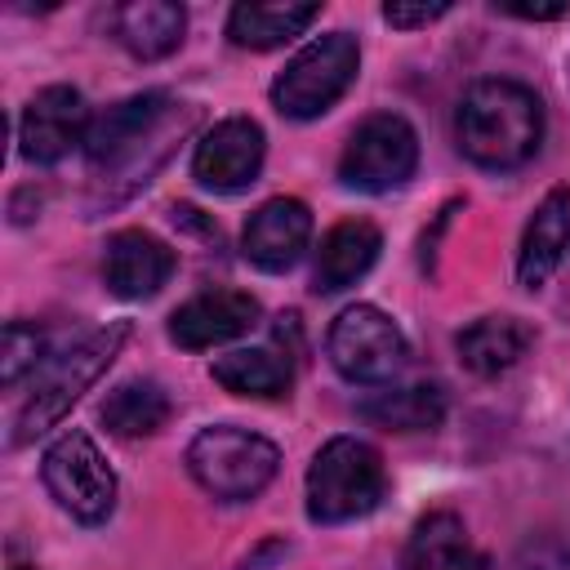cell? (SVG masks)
I'll use <instances>...</instances> for the list:
<instances>
[{
    "label": "cell",
    "instance_id": "1",
    "mask_svg": "<svg viewBox=\"0 0 570 570\" xmlns=\"http://www.w3.org/2000/svg\"><path fill=\"white\" fill-rule=\"evenodd\" d=\"M454 138L481 169H521L543 142V102L521 80L485 76L459 98Z\"/></svg>",
    "mask_w": 570,
    "mask_h": 570
},
{
    "label": "cell",
    "instance_id": "2",
    "mask_svg": "<svg viewBox=\"0 0 570 570\" xmlns=\"http://www.w3.org/2000/svg\"><path fill=\"white\" fill-rule=\"evenodd\" d=\"M178 107L183 102H174L169 94L147 89V94L120 98L107 111H98L85 134V156L102 174V183L111 178H125L134 187L147 183V174L169 156L165 138L191 125V111H178Z\"/></svg>",
    "mask_w": 570,
    "mask_h": 570
},
{
    "label": "cell",
    "instance_id": "3",
    "mask_svg": "<svg viewBox=\"0 0 570 570\" xmlns=\"http://www.w3.org/2000/svg\"><path fill=\"white\" fill-rule=\"evenodd\" d=\"M125 338H129V325L116 321L107 330H89L76 343L49 352L45 365L31 374V392H27V401H22L18 419H13L9 445H27L31 436L49 432L80 401V392H89L102 379V370L116 361V352H120Z\"/></svg>",
    "mask_w": 570,
    "mask_h": 570
},
{
    "label": "cell",
    "instance_id": "4",
    "mask_svg": "<svg viewBox=\"0 0 570 570\" xmlns=\"http://www.w3.org/2000/svg\"><path fill=\"white\" fill-rule=\"evenodd\" d=\"M387 494L383 454L361 436H330L307 468V517L316 525H343L370 517Z\"/></svg>",
    "mask_w": 570,
    "mask_h": 570
},
{
    "label": "cell",
    "instance_id": "5",
    "mask_svg": "<svg viewBox=\"0 0 570 570\" xmlns=\"http://www.w3.org/2000/svg\"><path fill=\"white\" fill-rule=\"evenodd\" d=\"M281 468V450L236 423H218V428H200L187 445V472L191 481L218 499V503H245L254 494H263L272 485Z\"/></svg>",
    "mask_w": 570,
    "mask_h": 570
},
{
    "label": "cell",
    "instance_id": "6",
    "mask_svg": "<svg viewBox=\"0 0 570 570\" xmlns=\"http://www.w3.org/2000/svg\"><path fill=\"white\" fill-rule=\"evenodd\" d=\"M361 71V45L352 31H325L307 40L285 71L272 80V102L289 120H316L325 116L356 80Z\"/></svg>",
    "mask_w": 570,
    "mask_h": 570
},
{
    "label": "cell",
    "instance_id": "7",
    "mask_svg": "<svg viewBox=\"0 0 570 570\" xmlns=\"http://www.w3.org/2000/svg\"><path fill=\"white\" fill-rule=\"evenodd\" d=\"M325 352H330V365L347 383H365V387L392 383L405 370V361H410V343H405L401 325L383 307H374V303L343 307L330 321Z\"/></svg>",
    "mask_w": 570,
    "mask_h": 570
},
{
    "label": "cell",
    "instance_id": "8",
    "mask_svg": "<svg viewBox=\"0 0 570 570\" xmlns=\"http://www.w3.org/2000/svg\"><path fill=\"white\" fill-rule=\"evenodd\" d=\"M414 169H419V134L396 111L365 116L338 156V183L352 191H365V196L405 187L414 178Z\"/></svg>",
    "mask_w": 570,
    "mask_h": 570
},
{
    "label": "cell",
    "instance_id": "9",
    "mask_svg": "<svg viewBox=\"0 0 570 570\" xmlns=\"http://www.w3.org/2000/svg\"><path fill=\"white\" fill-rule=\"evenodd\" d=\"M40 476L62 512H71L80 525H102L116 512V472L102 459L98 441L80 428L62 432L40 463Z\"/></svg>",
    "mask_w": 570,
    "mask_h": 570
},
{
    "label": "cell",
    "instance_id": "10",
    "mask_svg": "<svg viewBox=\"0 0 570 570\" xmlns=\"http://www.w3.org/2000/svg\"><path fill=\"white\" fill-rule=\"evenodd\" d=\"M89 107L80 98V89L71 85H49L40 89L22 116H18V151L31 165H58L71 147H85L89 134Z\"/></svg>",
    "mask_w": 570,
    "mask_h": 570
},
{
    "label": "cell",
    "instance_id": "11",
    "mask_svg": "<svg viewBox=\"0 0 570 570\" xmlns=\"http://www.w3.org/2000/svg\"><path fill=\"white\" fill-rule=\"evenodd\" d=\"M263 156H267L263 125L249 116H227L196 142L191 174L200 187L232 196V191H245L263 174Z\"/></svg>",
    "mask_w": 570,
    "mask_h": 570
},
{
    "label": "cell",
    "instance_id": "12",
    "mask_svg": "<svg viewBox=\"0 0 570 570\" xmlns=\"http://www.w3.org/2000/svg\"><path fill=\"white\" fill-rule=\"evenodd\" d=\"M312 240V209L298 196H272L263 200L240 232V254L258 272H289Z\"/></svg>",
    "mask_w": 570,
    "mask_h": 570
},
{
    "label": "cell",
    "instance_id": "13",
    "mask_svg": "<svg viewBox=\"0 0 570 570\" xmlns=\"http://www.w3.org/2000/svg\"><path fill=\"white\" fill-rule=\"evenodd\" d=\"M263 307L254 294L245 289H205L196 298H187L183 307H174L169 316V338L187 352H205L218 343H232L240 334H249L258 325Z\"/></svg>",
    "mask_w": 570,
    "mask_h": 570
},
{
    "label": "cell",
    "instance_id": "14",
    "mask_svg": "<svg viewBox=\"0 0 570 570\" xmlns=\"http://www.w3.org/2000/svg\"><path fill=\"white\" fill-rule=\"evenodd\" d=\"M174 267H178L174 249L160 236L142 232V227L116 232L107 240V254H102V281H107V289L116 298H129V303L160 294V285H169Z\"/></svg>",
    "mask_w": 570,
    "mask_h": 570
},
{
    "label": "cell",
    "instance_id": "15",
    "mask_svg": "<svg viewBox=\"0 0 570 570\" xmlns=\"http://www.w3.org/2000/svg\"><path fill=\"white\" fill-rule=\"evenodd\" d=\"M401 570H499V566L490 561L485 548H476V539L454 512H428L414 521L405 539Z\"/></svg>",
    "mask_w": 570,
    "mask_h": 570
},
{
    "label": "cell",
    "instance_id": "16",
    "mask_svg": "<svg viewBox=\"0 0 570 570\" xmlns=\"http://www.w3.org/2000/svg\"><path fill=\"white\" fill-rule=\"evenodd\" d=\"M566 249H570V187H552L525 223L521 254H517V281L525 289H543L552 272L561 267Z\"/></svg>",
    "mask_w": 570,
    "mask_h": 570
},
{
    "label": "cell",
    "instance_id": "17",
    "mask_svg": "<svg viewBox=\"0 0 570 570\" xmlns=\"http://www.w3.org/2000/svg\"><path fill=\"white\" fill-rule=\"evenodd\" d=\"M383 249V236L370 218H343L325 232L321 249H316V272H312V285L316 294H338L347 285H356L374 258Z\"/></svg>",
    "mask_w": 570,
    "mask_h": 570
},
{
    "label": "cell",
    "instance_id": "18",
    "mask_svg": "<svg viewBox=\"0 0 570 570\" xmlns=\"http://www.w3.org/2000/svg\"><path fill=\"white\" fill-rule=\"evenodd\" d=\"M534 343V330L521 316H481L454 334V352L468 374L476 379H499L508 374Z\"/></svg>",
    "mask_w": 570,
    "mask_h": 570
},
{
    "label": "cell",
    "instance_id": "19",
    "mask_svg": "<svg viewBox=\"0 0 570 570\" xmlns=\"http://www.w3.org/2000/svg\"><path fill=\"white\" fill-rule=\"evenodd\" d=\"M111 31H116L125 53H134L142 62H156V58H169L183 45L187 9L174 4V0H129L111 13Z\"/></svg>",
    "mask_w": 570,
    "mask_h": 570
},
{
    "label": "cell",
    "instance_id": "20",
    "mask_svg": "<svg viewBox=\"0 0 570 570\" xmlns=\"http://www.w3.org/2000/svg\"><path fill=\"white\" fill-rule=\"evenodd\" d=\"M361 419L387 432H428L445 419V392L436 383H383L361 401Z\"/></svg>",
    "mask_w": 570,
    "mask_h": 570
},
{
    "label": "cell",
    "instance_id": "21",
    "mask_svg": "<svg viewBox=\"0 0 570 570\" xmlns=\"http://www.w3.org/2000/svg\"><path fill=\"white\" fill-rule=\"evenodd\" d=\"M214 383L227 387L232 396H254V401H272L285 396L294 383V365L289 356H281L276 347H236L227 356H218L209 365Z\"/></svg>",
    "mask_w": 570,
    "mask_h": 570
},
{
    "label": "cell",
    "instance_id": "22",
    "mask_svg": "<svg viewBox=\"0 0 570 570\" xmlns=\"http://www.w3.org/2000/svg\"><path fill=\"white\" fill-rule=\"evenodd\" d=\"M321 18V4H232L227 13V40L236 49H276L294 36H303Z\"/></svg>",
    "mask_w": 570,
    "mask_h": 570
},
{
    "label": "cell",
    "instance_id": "23",
    "mask_svg": "<svg viewBox=\"0 0 570 570\" xmlns=\"http://www.w3.org/2000/svg\"><path fill=\"white\" fill-rule=\"evenodd\" d=\"M169 396L156 379H125L116 383L102 405H98V419L116 432V436H151L169 423Z\"/></svg>",
    "mask_w": 570,
    "mask_h": 570
},
{
    "label": "cell",
    "instance_id": "24",
    "mask_svg": "<svg viewBox=\"0 0 570 570\" xmlns=\"http://www.w3.org/2000/svg\"><path fill=\"white\" fill-rule=\"evenodd\" d=\"M53 347H49V338H45V330H36V325H27V321H9L4 325V356H0V379L13 387L22 374H36L40 365H45V356H49Z\"/></svg>",
    "mask_w": 570,
    "mask_h": 570
},
{
    "label": "cell",
    "instance_id": "25",
    "mask_svg": "<svg viewBox=\"0 0 570 570\" xmlns=\"http://www.w3.org/2000/svg\"><path fill=\"white\" fill-rule=\"evenodd\" d=\"M445 13H450V0H436V4H401V0H392V4H383V22L387 27H401V31L428 27V22L445 18Z\"/></svg>",
    "mask_w": 570,
    "mask_h": 570
},
{
    "label": "cell",
    "instance_id": "26",
    "mask_svg": "<svg viewBox=\"0 0 570 570\" xmlns=\"http://www.w3.org/2000/svg\"><path fill=\"white\" fill-rule=\"evenodd\" d=\"M508 18H525V22H552V18H570V0L561 4H494Z\"/></svg>",
    "mask_w": 570,
    "mask_h": 570
},
{
    "label": "cell",
    "instance_id": "27",
    "mask_svg": "<svg viewBox=\"0 0 570 570\" xmlns=\"http://www.w3.org/2000/svg\"><path fill=\"white\" fill-rule=\"evenodd\" d=\"M13 570H31V566H13Z\"/></svg>",
    "mask_w": 570,
    "mask_h": 570
}]
</instances>
